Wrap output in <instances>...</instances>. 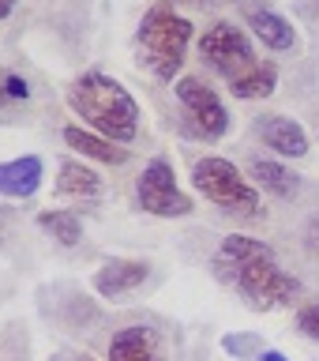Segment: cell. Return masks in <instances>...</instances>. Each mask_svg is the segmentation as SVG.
Returning a JSON list of instances; mask_svg holds the SVG:
<instances>
[{
	"instance_id": "cell-1",
	"label": "cell",
	"mask_w": 319,
	"mask_h": 361,
	"mask_svg": "<svg viewBox=\"0 0 319 361\" xmlns=\"http://www.w3.org/2000/svg\"><path fill=\"white\" fill-rule=\"evenodd\" d=\"M211 271L218 282L241 293L248 301V309H256V312L282 309V305H293L301 298V282L278 267L270 245L248 233L225 237L218 245V252L211 256Z\"/></svg>"
},
{
	"instance_id": "cell-2",
	"label": "cell",
	"mask_w": 319,
	"mask_h": 361,
	"mask_svg": "<svg viewBox=\"0 0 319 361\" xmlns=\"http://www.w3.org/2000/svg\"><path fill=\"white\" fill-rule=\"evenodd\" d=\"M199 56L214 75L225 79V87L237 98H267L278 83L275 64H263L248 42V34L233 23H214L199 38Z\"/></svg>"
},
{
	"instance_id": "cell-3",
	"label": "cell",
	"mask_w": 319,
	"mask_h": 361,
	"mask_svg": "<svg viewBox=\"0 0 319 361\" xmlns=\"http://www.w3.org/2000/svg\"><path fill=\"white\" fill-rule=\"evenodd\" d=\"M68 106L75 117L87 121L90 132L106 135L113 143H135L139 135V106L113 75L106 72H87L68 87Z\"/></svg>"
},
{
	"instance_id": "cell-4",
	"label": "cell",
	"mask_w": 319,
	"mask_h": 361,
	"mask_svg": "<svg viewBox=\"0 0 319 361\" xmlns=\"http://www.w3.org/2000/svg\"><path fill=\"white\" fill-rule=\"evenodd\" d=\"M192 42V23L184 16H177L165 0L146 11L139 19V30H135V45H139V64L151 72L158 83H173V75L184 64Z\"/></svg>"
},
{
	"instance_id": "cell-5",
	"label": "cell",
	"mask_w": 319,
	"mask_h": 361,
	"mask_svg": "<svg viewBox=\"0 0 319 361\" xmlns=\"http://www.w3.org/2000/svg\"><path fill=\"white\" fill-rule=\"evenodd\" d=\"M192 185L203 200H211L214 207H222L225 214H241V219H256L259 214V192L252 180H244V173L237 169L230 158H199L192 166Z\"/></svg>"
},
{
	"instance_id": "cell-6",
	"label": "cell",
	"mask_w": 319,
	"mask_h": 361,
	"mask_svg": "<svg viewBox=\"0 0 319 361\" xmlns=\"http://www.w3.org/2000/svg\"><path fill=\"white\" fill-rule=\"evenodd\" d=\"M135 203H139L146 214H158V219H188L192 214V196L180 192L177 173L165 158H154V162L135 177Z\"/></svg>"
},
{
	"instance_id": "cell-7",
	"label": "cell",
	"mask_w": 319,
	"mask_h": 361,
	"mask_svg": "<svg viewBox=\"0 0 319 361\" xmlns=\"http://www.w3.org/2000/svg\"><path fill=\"white\" fill-rule=\"evenodd\" d=\"M177 102L184 106L188 113V121H192V128H196V135H203L207 143H218L225 128H230V113H225L222 106V98L214 94V90L203 83L199 75H184V79H177Z\"/></svg>"
},
{
	"instance_id": "cell-8",
	"label": "cell",
	"mask_w": 319,
	"mask_h": 361,
	"mask_svg": "<svg viewBox=\"0 0 319 361\" xmlns=\"http://www.w3.org/2000/svg\"><path fill=\"white\" fill-rule=\"evenodd\" d=\"M146 275H151V267L143 264V259H106L98 271H94V279H90V286H94L98 298H124V293H132V290H139Z\"/></svg>"
},
{
	"instance_id": "cell-9",
	"label": "cell",
	"mask_w": 319,
	"mask_h": 361,
	"mask_svg": "<svg viewBox=\"0 0 319 361\" xmlns=\"http://www.w3.org/2000/svg\"><path fill=\"white\" fill-rule=\"evenodd\" d=\"M45 180V162L38 154H23L0 162V196L4 200H27L42 188Z\"/></svg>"
},
{
	"instance_id": "cell-10",
	"label": "cell",
	"mask_w": 319,
	"mask_h": 361,
	"mask_svg": "<svg viewBox=\"0 0 319 361\" xmlns=\"http://www.w3.org/2000/svg\"><path fill=\"white\" fill-rule=\"evenodd\" d=\"M109 361H165V354L151 327L132 324L109 338Z\"/></svg>"
},
{
	"instance_id": "cell-11",
	"label": "cell",
	"mask_w": 319,
	"mask_h": 361,
	"mask_svg": "<svg viewBox=\"0 0 319 361\" xmlns=\"http://www.w3.org/2000/svg\"><path fill=\"white\" fill-rule=\"evenodd\" d=\"M259 135H263V143L270 151H278L282 158H304L308 154V132H304L293 117H282V113L259 117Z\"/></svg>"
},
{
	"instance_id": "cell-12",
	"label": "cell",
	"mask_w": 319,
	"mask_h": 361,
	"mask_svg": "<svg viewBox=\"0 0 319 361\" xmlns=\"http://www.w3.org/2000/svg\"><path fill=\"white\" fill-rule=\"evenodd\" d=\"M64 143L72 147V151H79L83 158H90V162H106V166H124L132 158V151H124V143H113V140H106V135H98L90 128H79V124L64 128Z\"/></svg>"
},
{
	"instance_id": "cell-13",
	"label": "cell",
	"mask_w": 319,
	"mask_h": 361,
	"mask_svg": "<svg viewBox=\"0 0 319 361\" xmlns=\"http://www.w3.org/2000/svg\"><path fill=\"white\" fill-rule=\"evenodd\" d=\"M248 27L256 30V38L263 42L267 49H278V53L293 49V42H297L293 23L282 19L278 11H270V8H252V11H248Z\"/></svg>"
},
{
	"instance_id": "cell-14",
	"label": "cell",
	"mask_w": 319,
	"mask_h": 361,
	"mask_svg": "<svg viewBox=\"0 0 319 361\" xmlns=\"http://www.w3.org/2000/svg\"><path fill=\"white\" fill-rule=\"evenodd\" d=\"M56 192L61 196H75V200H98L101 196V177L90 166L64 158L61 162V177H56Z\"/></svg>"
},
{
	"instance_id": "cell-15",
	"label": "cell",
	"mask_w": 319,
	"mask_h": 361,
	"mask_svg": "<svg viewBox=\"0 0 319 361\" xmlns=\"http://www.w3.org/2000/svg\"><path fill=\"white\" fill-rule=\"evenodd\" d=\"M248 173H252V180L263 192H270V196H278V200H289V196H297V188H301V177L297 173H289L282 162H267V158H256L252 166H248Z\"/></svg>"
},
{
	"instance_id": "cell-16",
	"label": "cell",
	"mask_w": 319,
	"mask_h": 361,
	"mask_svg": "<svg viewBox=\"0 0 319 361\" xmlns=\"http://www.w3.org/2000/svg\"><path fill=\"white\" fill-rule=\"evenodd\" d=\"M38 230L72 248V245H79V237H83V219H79L75 211H53L49 207V211L38 214Z\"/></svg>"
},
{
	"instance_id": "cell-17",
	"label": "cell",
	"mask_w": 319,
	"mask_h": 361,
	"mask_svg": "<svg viewBox=\"0 0 319 361\" xmlns=\"http://www.w3.org/2000/svg\"><path fill=\"white\" fill-rule=\"evenodd\" d=\"M222 350L225 354H233L237 361H259V354H263V338L252 335V331H233L222 338Z\"/></svg>"
},
{
	"instance_id": "cell-18",
	"label": "cell",
	"mask_w": 319,
	"mask_h": 361,
	"mask_svg": "<svg viewBox=\"0 0 319 361\" xmlns=\"http://www.w3.org/2000/svg\"><path fill=\"white\" fill-rule=\"evenodd\" d=\"M297 331L304 338H312V343H319V298L297 309Z\"/></svg>"
},
{
	"instance_id": "cell-19",
	"label": "cell",
	"mask_w": 319,
	"mask_h": 361,
	"mask_svg": "<svg viewBox=\"0 0 319 361\" xmlns=\"http://www.w3.org/2000/svg\"><path fill=\"white\" fill-rule=\"evenodd\" d=\"M0 87H4V98H30V87H27V79H19V75H0Z\"/></svg>"
},
{
	"instance_id": "cell-20",
	"label": "cell",
	"mask_w": 319,
	"mask_h": 361,
	"mask_svg": "<svg viewBox=\"0 0 319 361\" xmlns=\"http://www.w3.org/2000/svg\"><path fill=\"white\" fill-rule=\"evenodd\" d=\"M259 361H289V357H286V354H278V350H270V346H267L263 354H259Z\"/></svg>"
},
{
	"instance_id": "cell-21",
	"label": "cell",
	"mask_w": 319,
	"mask_h": 361,
	"mask_svg": "<svg viewBox=\"0 0 319 361\" xmlns=\"http://www.w3.org/2000/svg\"><path fill=\"white\" fill-rule=\"evenodd\" d=\"M11 8H15V0H0V19H4L8 11H11Z\"/></svg>"
},
{
	"instance_id": "cell-22",
	"label": "cell",
	"mask_w": 319,
	"mask_h": 361,
	"mask_svg": "<svg viewBox=\"0 0 319 361\" xmlns=\"http://www.w3.org/2000/svg\"><path fill=\"white\" fill-rule=\"evenodd\" d=\"M192 4H203V0H192Z\"/></svg>"
}]
</instances>
